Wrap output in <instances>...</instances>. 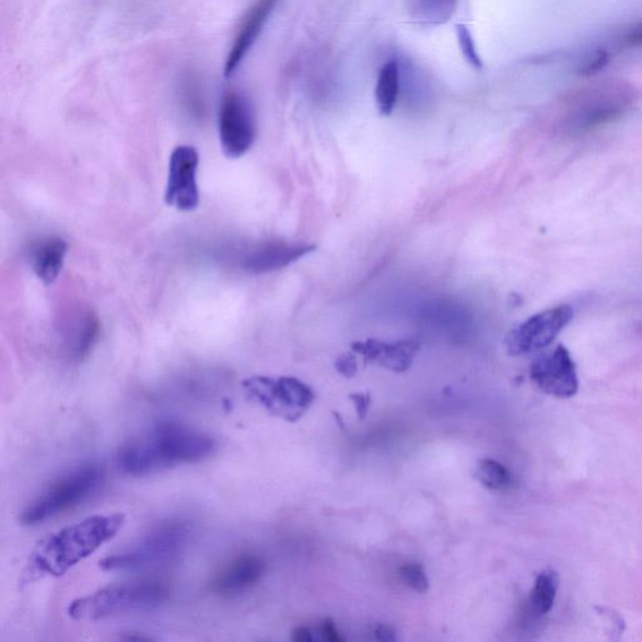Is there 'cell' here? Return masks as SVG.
<instances>
[{
  "label": "cell",
  "mask_w": 642,
  "mask_h": 642,
  "mask_svg": "<svg viewBox=\"0 0 642 642\" xmlns=\"http://www.w3.org/2000/svg\"><path fill=\"white\" fill-rule=\"evenodd\" d=\"M267 564L256 555H243L231 561L212 581V590L221 595H234L253 587L264 576Z\"/></svg>",
  "instance_id": "9a60e30c"
},
{
  "label": "cell",
  "mask_w": 642,
  "mask_h": 642,
  "mask_svg": "<svg viewBox=\"0 0 642 642\" xmlns=\"http://www.w3.org/2000/svg\"><path fill=\"white\" fill-rule=\"evenodd\" d=\"M125 522V513L94 515L40 539L30 556L23 580L31 582L66 575L117 536Z\"/></svg>",
  "instance_id": "7a4b0ae2"
},
{
  "label": "cell",
  "mask_w": 642,
  "mask_h": 642,
  "mask_svg": "<svg viewBox=\"0 0 642 642\" xmlns=\"http://www.w3.org/2000/svg\"><path fill=\"white\" fill-rule=\"evenodd\" d=\"M106 479L105 468L94 462H85L66 470L43 488L20 516L24 526H36L87 501Z\"/></svg>",
  "instance_id": "3957f363"
},
{
  "label": "cell",
  "mask_w": 642,
  "mask_h": 642,
  "mask_svg": "<svg viewBox=\"0 0 642 642\" xmlns=\"http://www.w3.org/2000/svg\"><path fill=\"white\" fill-rule=\"evenodd\" d=\"M610 55L605 49H597L591 54L580 67V74L594 75L609 63Z\"/></svg>",
  "instance_id": "cb8c5ba5"
},
{
  "label": "cell",
  "mask_w": 642,
  "mask_h": 642,
  "mask_svg": "<svg viewBox=\"0 0 642 642\" xmlns=\"http://www.w3.org/2000/svg\"><path fill=\"white\" fill-rule=\"evenodd\" d=\"M560 586L558 573L547 570L537 576L524 607V618L529 623L542 620L552 610Z\"/></svg>",
  "instance_id": "ac0fdd59"
},
{
  "label": "cell",
  "mask_w": 642,
  "mask_h": 642,
  "mask_svg": "<svg viewBox=\"0 0 642 642\" xmlns=\"http://www.w3.org/2000/svg\"><path fill=\"white\" fill-rule=\"evenodd\" d=\"M168 595L170 588L164 582L135 581L77 598L68 606L67 612L75 621H96L128 610L152 609L165 603Z\"/></svg>",
  "instance_id": "277c9868"
},
{
  "label": "cell",
  "mask_w": 642,
  "mask_h": 642,
  "mask_svg": "<svg viewBox=\"0 0 642 642\" xmlns=\"http://www.w3.org/2000/svg\"><path fill=\"white\" fill-rule=\"evenodd\" d=\"M68 244L61 237H48L34 249L32 268L45 285H52L65 265Z\"/></svg>",
  "instance_id": "e0dca14e"
},
{
  "label": "cell",
  "mask_w": 642,
  "mask_h": 642,
  "mask_svg": "<svg viewBox=\"0 0 642 642\" xmlns=\"http://www.w3.org/2000/svg\"><path fill=\"white\" fill-rule=\"evenodd\" d=\"M199 152L192 145H178L173 151L168 164L165 201L168 207L183 212H191L199 207L200 192L197 185Z\"/></svg>",
  "instance_id": "30bf717a"
},
{
  "label": "cell",
  "mask_w": 642,
  "mask_h": 642,
  "mask_svg": "<svg viewBox=\"0 0 642 642\" xmlns=\"http://www.w3.org/2000/svg\"><path fill=\"white\" fill-rule=\"evenodd\" d=\"M218 441L207 432L176 421H161L119 447L118 467L132 477H148L170 468L195 465L215 455Z\"/></svg>",
  "instance_id": "6da1fadb"
},
{
  "label": "cell",
  "mask_w": 642,
  "mask_h": 642,
  "mask_svg": "<svg viewBox=\"0 0 642 642\" xmlns=\"http://www.w3.org/2000/svg\"><path fill=\"white\" fill-rule=\"evenodd\" d=\"M323 638L327 642H346L340 635L336 622L332 619H325L322 623Z\"/></svg>",
  "instance_id": "4316f807"
},
{
  "label": "cell",
  "mask_w": 642,
  "mask_h": 642,
  "mask_svg": "<svg viewBox=\"0 0 642 642\" xmlns=\"http://www.w3.org/2000/svg\"><path fill=\"white\" fill-rule=\"evenodd\" d=\"M352 348L366 362L383 366L394 373L407 372L419 352V345L413 340L383 342L370 339L354 342Z\"/></svg>",
  "instance_id": "7c38bea8"
},
{
  "label": "cell",
  "mask_w": 642,
  "mask_h": 642,
  "mask_svg": "<svg viewBox=\"0 0 642 642\" xmlns=\"http://www.w3.org/2000/svg\"><path fill=\"white\" fill-rule=\"evenodd\" d=\"M314 246L289 243H268L255 247L243 256L240 267L252 273H267L284 269L288 265L304 258Z\"/></svg>",
  "instance_id": "4fadbf2b"
},
{
  "label": "cell",
  "mask_w": 642,
  "mask_h": 642,
  "mask_svg": "<svg viewBox=\"0 0 642 642\" xmlns=\"http://www.w3.org/2000/svg\"><path fill=\"white\" fill-rule=\"evenodd\" d=\"M190 526L184 521H167L145 536L139 545L100 562L104 571H139L175 561L190 538Z\"/></svg>",
  "instance_id": "5b68a950"
},
{
  "label": "cell",
  "mask_w": 642,
  "mask_h": 642,
  "mask_svg": "<svg viewBox=\"0 0 642 642\" xmlns=\"http://www.w3.org/2000/svg\"><path fill=\"white\" fill-rule=\"evenodd\" d=\"M243 388L255 405L290 423L299 421L315 399L313 390L294 376L255 375L243 382Z\"/></svg>",
  "instance_id": "8992f818"
},
{
  "label": "cell",
  "mask_w": 642,
  "mask_h": 642,
  "mask_svg": "<svg viewBox=\"0 0 642 642\" xmlns=\"http://www.w3.org/2000/svg\"><path fill=\"white\" fill-rule=\"evenodd\" d=\"M595 609H596L597 614L604 615L605 618L610 620V623H611L610 640L614 642H618L625 631V621L621 618V615L619 612H616L615 610L607 609V607H603V606L595 607Z\"/></svg>",
  "instance_id": "d4e9b609"
},
{
  "label": "cell",
  "mask_w": 642,
  "mask_h": 642,
  "mask_svg": "<svg viewBox=\"0 0 642 642\" xmlns=\"http://www.w3.org/2000/svg\"><path fill=\"white\" fill-rule=\"evenodd\" d=\"M529 376L538 389L556 398H571L579 390L575 363L563 346L538 358L530 365Z\"/></svg>",
  "instance_id": "8fae6325"
},
{
  "label": "cell",
  "mask_w": 642,
  "mask_h": 642,
  "mask_svg": "<svg viewBox=\"0 0 642 642\" xmlns=\"http://www.w3.org/2000/svg\"><path fill=\"white\" fill-rule=\"evenodd\" d=\"M632 102V91L622 85L593 91L586 98L580 100L577 108L572 110V130L587 132L614 122L629 113Z\"/></svg>",
  "instance_id": "9c48e42d"
},
{
  "label": "cell",
  "mask_w": 642,
  "mask_h": 642,
  "mask_svg": "<svg viewBox=\"0 0 642 642\" xmlns=\"http://www.w3.org/2000/svg\"><path fill=\"white\" fill-rule=\"evenodd\" d=\"M119 642H153V641L149 638H144L141 635H128V637H125Z\"/></svg>",
  "instance_id": "4dcf8cb0"
},
{
  "label": "cell",
  "mask_w": 642,
  "mask_h": 642,
  "mask_svg": "<svg viewBox=\"0 0 642 642\" xmlns=\"http://www.w3.org/2000/svg\"><path fill=\"white\" fill-rule=\"evenodd\" d=\"M336 366L341 375L347 376V378H352L357 373V359L354 354L341 355L338 359Z\"/></svg>",
  "instance_id": "484cf974"
},
{
  "label": "cell",
  "mask_w": 642,
  "mask_h": 642,
  "mask_svg": "<svg viewBox=\"0 0 642 642\" xmlns=\"http://www.w3.org/2000/svg\"><path fill=\"white\" fill-rule=\"evenodd\" d=\"M476 476L479 482L494 492H506L513 483L509 469L493 459L479 460Z\"/></svg>",
  "instance_id": "ffe728a7"
},
{
  "label": "cell",
  "mask_w": 642,
  "mask_h": 642,
  "mask_svg": "<svg viewBox=\"0 0 642 642\" xmlns=\"http://www.w3.org/2000/svg\"><path fill=\"white\" fill-rule=\"evenodd\" d=\"M256 125L249 100L227 92L219 110V137L222 152L231 160L243 157L253 148Z\"/></svg>",
  "instance_id": "52a82bcc"
},
{
  "label": "cell",
  "mask_w": 642,
  "mask_h": 642,
  "mask_svg": "<svg viewBox=\"0 0 642 642\" xmlns=\"http://www.w3.org/2000/svg\"><path fill=\"white\" fill-rule=\"evenodd\" d=\"M101 336L98 316L91 311L74 312L63 328L65 352L72 362L80 363L92 353Z\"/></svg>",
  "instance_id": "5bb4252c"
},
{
  "label": "cell",
  "mask_w": 642,
  "mask_h": 642,
  "mask_svg": "<svg viewBox=\"0 0 642 642\" xmlns=\"http://www.w3.org/2000/svg\"><path fill=\"white\" fill-rule=\"evenodd\" d=\"M374 637L378 642H400L396 630L385 623L376 625Z\"/></svg>",
  "instance_id": "83f0119b"
},
{
  "label": "cell",
  "mask_w": 642,
  "mask_h": 642,
  "mask_svg": "<svg viewBox=\"0 0 642 642\" xmlns=\"http://www.w3.org/2000/svg\"><path fill=\"white\" fill-rule=\"evenodd\" d=\"M276 3L259 2L254 4L249 12L244 16L242 27H240L233 47H231L225 63V77L233 75L238 66L243 63L247 54L259 38L265 24H267L272 8Z\"/></svg>",
  "instance_id": "2e32d148"
},
{
  "label": "cell",
  "mask_w": 642,
  "mask_h": 642,
  "mask_svg": "<svg viewBox=\"0 0 642 642\" xmlns=\"http://www.w3.org/2000/svg\"><path fill=\"white\" fill-rule=\"evenodd\" d=\"M400 577L406 584L419 594L428 593L430 580H428L424 568L421 563L410 562L404 564L399 570Z\"/></svg>",
  "instance_id": "7402d4cb"
},
{
  "label": "cell",
  "mask_w": 642,
  "mask_h": 642,
  "mask_svg": "<svg viewBox=\"0 0 642 642\" xmlns=\"http://www.w3.org/2000/svg\"><path fill=\"white\" fill-rule=\"evenodd\" d=\"M455 7L456 3H417L412 10L413 19L427 24L444 23L451 19Z\"/></svg>",
  "instance_id": "44dd1931"
},
{
  "label": "cell",
  "mask_w": 642,
  "mask_h": 642,
  "mask_svg": "<svg viewBox=\"0 0 642 642\" xmlns=\"http://www.w3.org/2000/svg\"><path fill=\"white\" fill-rule=\"evenodd\" d=\"M350 399H352L354 401L358 416L361 417L362 419L365 418V416L367 415V409H370V407H371L370 394H365V393L352 394V396H350Z\"/></svg>",
  "instance_id": "f1b7e54d"
},
{
  "label": "cell",
  "mask_w": 642,
  "mask_h": 642,
  "mask_svg": "<svg viewBox=\"0 0 642 642\" xmlns=\"http://www.w3.org/2000/svg\"><path fill=\"white\" fill-rule=\"evenodd\" d=\"M400 90V73L397 62L390 61L382 67L375 87V100L380 113L388 116L396 107Z\"/></svg>",
  "instance_id": "d6986e66"
},
{
  "label": "cell",
  "mask_w": 642,
  "mask_h": 642,
  "mask_svg": "<svg viewBox=\"0 0 642 642\" xmlns=\"http://www.w3.org/2000/svg\"><path fill=\"white\" fill-rule=\"evenodd\" d=\"M572 318L573 311L570 305H559L530 316L509 332L504 340L507 353L521 357L539 352L551 345Z\"/></svg>",
  "instance_id": "ba28073f"
},
{
  "label": "cell",
  "mask_w": 642,
  "mask_h": 642,
  "mask_svg": "<svg viewBox=\"0 0 642 642\" xmlns=\"http://www.w3.org/2000/svg\"><path fill=\"white\" fill-rule=\"evenodd\" d=\"M293 642H316L310 628L297 627L291 632Z\"/></svg>",
  "instance_id": "f546056e"
},
{
  "label": "cell",
  "mask_w": 642,
  "mask_h": 642,
  "mask_svg": "<svg viewBox=\"0 0 642 642\" xmlns=\"http://www.w3.org/2000/svg\"><path fill=\"white\" fill-rule=\"evenodd\" d=\"M457 34L462 52H464L467 61L475 68H478V70L479 68H482V59L477 52L472 34H470L465 24L457 25Z\"/></svg>",
  "instance_id": "603a6c76"
}]
</instances>
